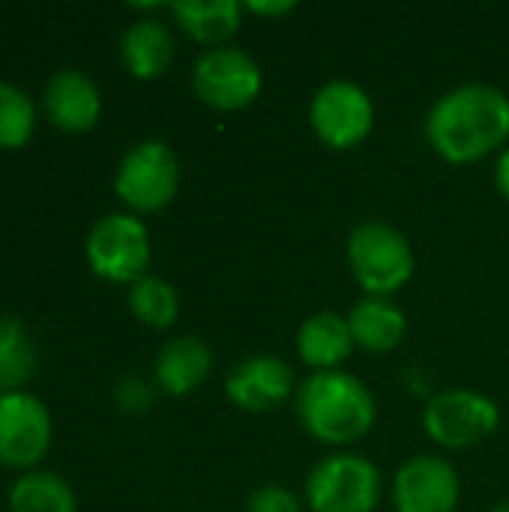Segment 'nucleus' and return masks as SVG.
Segmentation results:
<instances>
[{"label":"nucleus","instance_id":"1a4fd4ad","mask_svg":"<svg viewBox=\"0 0 509 512\" xmlns=\"http://www.w3.org/2000/svg\"><path fill=\"white\" fill-rule=\"evenodd\" d=\"M315 135L333 150H351L363 144L375 126V105L366 87L348 78L321 84L309 105Z\"/></svg>","mask_w":509,"mask_h":512},{"label":"nucleus","instance_id":"9d476101","mask_svg":"<svg viewBox=\"0 0 509 512\" xmlns=\"http://www.w3.org/2000/svg\"><path fill=\"white\" fill-rule=\"evenodd\" d=\"M51 447V414L27 390L0 393V465L33 471Z\"/></svg>","mask_w":509,"mask_h":512},{"label":"nucleus","instance_id":"6ab92c4d","mask_svg":"<svg viewBox=\"0 0 509 512\" xmlns=\"http://www.w3.org/2000/svg\"><path fill=\"white\" fill-rule=\"evenodd\" d=\"M9 512H78L72 486L51 471H24L6 495Z\"/></svg>","mask_w":509,"mask_h":512},{"label":"nucleus","instance_id":"393cba45","mask_svg":"<svg viewBox=\"0 0 509 512\" xmlns=\"http://www.w3.org/2000/svg\"><path fill=\"white\" fill-rule=\"evenodd\" d=\"M294 0H282V3H246V9L258 12V15H285V12H294Z\"/></svg>","mask_w":509,"mask_h":512},{"label":"nucleus","instance_id":"aec40b11","mask_svg":"<svg viewBox=\"0 0 509 512\" xmlns=\"http://www.w3.org/2000/svg\"><path fill=\"white\" fill-rule=\"evenodd\" d=\"M36 369V351L24 324L12 315H0V390H21Z\"/></svg>","mask_w":509,"mask_h":512},{"label":"nucleus","instance_id":"2eb2a0df","mask_svg":"<svg viewBox=\"0 0 509 512\" xmlns=\"http://www.w3.org/2000/svg\"><path fill=\"white\" fill-rule=\"evenodd\" d=\"M354 351V336L348 327V318L339 312H315L309 315L297 330V354L306 366L315 372H333L339 369Z\"/></svg>","mask_w":509,"mask_h":512},{"label":"nucleus","instance_id":"0eeeda50","mask_svg":"<svg viewBox=\"0 0 509 512\" xmlns=\"http://www.w3.org/2000/svg\"><path fill=\"white\" fill-rule=\"evenodd\" d=\"M195 96L219 111H237L255 102L264 87L261 66L237 45L204 48L192 66Z\"/></svg>","mask_w":509,"mask_h":512},{"label":"nucleus","instance_id":"4468645a","mask_svg":"<svg viewBox=\"0 0 509 512\" xmlns=\"http://www.w3.org/2000/svg\"><path fill=\"white\" fill-rule=\"evenodd\" d=\"M213 369V351L198 336H177L165 342L153 363V378L162 393L186 396L198 390Z\"/></svg>","mask_w":509,"mask_h":512},{"label":"nucleus","instance_id":"412c9836","mask_svg":"<svg viewBox=\"0 0 509 512\" xmlns=\"http://www.w3.org/2000/svg\"><path fill=\"white\" fill-rule=\"evenodd\" d=\"M129 309L147 327L165 330V327H171L177 321L180 297H177L171 282H165L162 276L147 273V276H141L138 282L129 285Z\"/></svg>","mask_w":509,"mask_h":512},{"label":"nucleus","instance_id":"4be33fe9","mask_svg":"<svg viewBox=\"0 0 509 512\" xmlns=\"http://www.w3.org/2000/svg\"><path fill=\"white\" fill-rule=\"evenodd\" d=\"M36 129V102L33 96L0 78V147L3 150H18L30 141Z\"/></svg>","mask_w":509,"mask_h":512},{"label":"nucleus","instance_id":"f3484780","mask_svg":"<svg viewBox=\"0 0 509 512\" xmlns=\"http://www.w3.org/2000/svg\"><path fill=\"white\" fill-rule=\"evenodd\" d=\"M354 345L366 351H393L408 333V315L390 297H363L348 312Z\"/></svg>","mask_w":509,"mask_h":512},{"label":"nucleus","instance_id":"5701e85b","mask_svg":"<svg viewBox=\"0 0 509 512\" xmlns=\"http://www.w3.org/2000/svg\"><path fill=\"white\" fill-rule=\"evenodd\" d=\"M246 512H303V504L291 489L270 483V486H261L249 495Z\"/></svg>","mask_w":509,"mask_h":512},{"label":"nucleus","instance_id":"f257e3e1","mask_svg":"<svg viewBox=\"0 0 509 512\" xmlns=\"http://www.w3.org/2000/svg\"><path fill=\"white\" fill-rule=\"evenodd\" d=\"M426 135L441 159L477 162L507 144L509 96L492 84H459L432 105Z\"/></svg>","mask_w":509,"mask_h":512},{"label":"nucleus","instance_id":"dca6fc26","mask_svg":"<svg viewBox=\"0 0 509 512\" xmlns=\"http://www.w3.org/2000/svg\"><path fill=\"white\" fill-rule=\"evenodd\" d=\"M120 60L135 78H159L174 60V33L162 18H135L120 36Z\"/></svg>","mask_w":509,"mask_h":512},{"label":"nucleus","instance_id":"bb28decb","mask_svg":"<svg viewBox=\"0 0 509 512\" xmlns=\"http://www.w3.org/2000/svg\"><path fill=\"white\" fill-rule=\"evenodd\" d=\"M492 512H509V501H504V504H498V507H495V510Z\"/></svg>","mask_w":509,"mask_h":512},{"label":"nucleus","instance_id":"ddd939ff","mask_svg":"<svg viewBox=\"0 0 509 512\" xmlns=\"http://www.w3.org/2000/svg\"><path fill=\"white\" fill-rule=\"evenodd\" d=\"M42 108L48 120L63 132H87L96 126L102 114V93L90 75L81 69H57L45 90H42Z\"/></svg>","mask_w":509,"mask_h":512},{"label":"nucleus","instance_id":"39448f33","mask_svg":"<svg viewBox=\"0 0 509 512\" xmlns=\"http://www.w3.org/2000/svg\"><path fill=\"white\" fill-rule=\"evenodd\" d=\"M180 189V162L177 153L159 141L144 138L129 147L114 171V192L135 213H153L174 201Z\"/></svg>","mask_w":509,"mask_h":512},{"label":"nucleus","instance_id":"b1692460","mask_svg":"<svg viewBox=\"0 0 509 512\" xmlns=\"http://www.w3.org/2000/svg\"><path fill=\"white\" fill-rule=\"evenodd\" d=\"M150 387L141 378H123L117 384V405L123 411H144L150 405Z\"/></svg>","mask_w":509,"mask_h":512},{"label":"nucleus","instance_id":"6e6552de","mask_svg":"<svg viewBox=\"0 0 509 512\" xmlns=\"http://www.w3.org/2000/svg\"><path fill=\"white\" fill-rule=\"evenodd\" d=\"M501 426V408L495 399L477 390H444L429 399L423 411L426 435L444 450H465L495 435Z\"/></svg>","mask_w":509,"mask_h":512},{"label":"nucleus","instance_id":"20e7f679","mask_svg":"<svg viewBox=\"0 0 509 512\" xmlns=\"http://www.w3.org/2000/svg\"><path fill=\"white\" fill-rule=\"evenodd\" d=\"M381 501V474L360 453L324 456L306 477V504L312 512H375Z\"/></svg>","mask_w":509,"mask_h":512},{"label":"nucleus","instance_id":"7ed1b4c3","mask_svg":"<svg viewBox=\"0 0 509 512\" xmlns=\"http://www.w3.org/2000/svg\"><path fill=\"white\" fill-rule=\"evenodd\" d=\"M348 264L369 297H393L414 276V249L399 228L372 219L351 231Z\"/></svg>","mask_w":509,"mask_h":512},{"label":"nucleus","instance_id":"423d86ee","mask_svg":"<svg viewBox=\"0 0 509 512\" xmlns=\"http://www.w3.org/2000/svg\"><path fill=\"white\" fill-rule=\"evenodd\" d=\"M84 252L96 276L132 285L141 276H147L150 231L135 213H108L93 222Z\"/></svg>","mask_w":509,"mask_h":512},{"label":"nucleus","instance_id":"f8f14e48","mask_svg":"<svg viewBox=\"0 0 509 512\" xmlns=\"http://www.w3.org/2000/svg\"><path fill=\"white\" fill-rule=\"evenodd\" d=\"M294 393V369L276 354H252L240 360L225 378L231 405L249 414H264L285 405Z\"/></svg>","mask_w":509,"mask_h":512},{"label":"nucleus","instance_id":"a878e982","mask_svg":"<svg viewBox=\"0 0 509 512\" xmlns=\"http://www.w3.org/2000/svg\"><path fill=\"white\" fill-rule=\"evenodd\" d=\"M495 183H498V189H501V195L509 198V147L501 153V159H498V168H495Z\"/></svg>","mask_w":509,"mask_h":512},{"label":"nucleus","instance_id":"9b49d317","mask_svg":"<svg viewBox=\"0 0 509 512\" xmlns=\"http://www.w3.org/2000/svg\"><path fill=\"white\" fill-rule=\"evenodd\" d=\"M459 495V471L441 456H414L393 477L396 512H453Z\"/></svg>","mask_w":509,"mask_h":512},{"label":"nucleus","instance_id":"f03ea898","mask_svg":"<svg viewBox=\"0 0 509 512\" xmlns=\"http://www.w3.org/2000/svg\"><path fill=\"white\" fill-rule=\"evenodd\" d=\"M297 417L312 438L345 447L372 432L378 405L357 375L333 369L315 372L297 387Z\"/></svg>","mask_w":509,"mask_h":512},{"label":"nucleus","instance_id":"a211bd4d","mask_svg":"<svg viewBox=\"0 0 509 512\" xmlns=\"http://www.w3.org/2000/svg\"><path fill=\"white\" fill-rule=\"evenodd\" d=\"M171 15L186 36L216 48L228 45L240 30L243 6L237 0H177L171 3Z\"/></svg>","mask_w":509,"mask_h":512}]
</instances>
